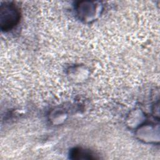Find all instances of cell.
Returning <instances> with one entry per match:
<instances>
[{"label":"cell","mask_w":160,"mask_h":160,"mask_svg":"<svg viewBox=\"0 0 160 160\" xmlns=\"http://www.w3.org/2000/svg\"><path fill=\"white\" fill-rule=\"evenodd\" d=\"M1 26L4 31L12 29L18 22L20 14L18 8L12 2H5L1 5Z\"/></svg>","instance_id":"1"},{"label":"cell","mask_w":160,"mask_h":160,"mask_svg":"<svg viewBox=\"0 0 160 160\" xmlns=\"http://www.w3.org/2000/svg\"><path fill=\"white\" fill-rule=\"evenodd\" d=\"M71 155L74 159H92V155L91 152L82 149H74L71 151Z\"/></svg>","instance_id":"2"}]
</instances>
